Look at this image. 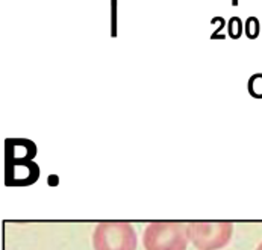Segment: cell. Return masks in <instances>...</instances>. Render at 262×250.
<instances>
[{"label": "cell", "instance_id": "2", "mask_svg": "<svg viewBox=\"0 0 262 250\" xmlns=\"http://www.w3.org/2000/svg\"><path fill=\"white\" fill-rule=\"evenodd\" d=\"M135 229L126 221L99 223L93 234L94 250H137Z\"/></svg>", "mask_w": 262, "mask_h": 250}, {"label": "cell", "instance_id": "4", "mask_svg": "<svg viewBox=\"0 0 262 250\" xmlns=\"http://www.w3.org/2000/svg\"><path fill=\"white\" fill-rule=\"evenodd\" d=\"M244 32H246L247 38H250V39L258 38L259 32H261L259 20H258L256 17H249L247 22H246V25H244Z\"/></svg>", "mask_w": 262, "mask_h": 250}, {"label": "cell", "instance_id": "1", "mask_svg": "<svg viewBox=\"0 0 262 250\" xmlns=\"http://www.w3.org/2000/svg\"><path fill=\"white\" fill-rule=\"evenodd\" d=\"M188 241L187 224L179 221H153L143 235L146 250H187Z\"/></svg>", "mask_w": 262, "mask_h": 250}, {"label": "cell", "instance_id": "3", "mask_svg": "<svg viewBox=\"0 0 262 250\" xmlns=\"http://www.w3.org/2000/svg\"><path fill=\"white\" fill-rule=\"evenodd\" d=\"M187 232L197 250H220L229 244L233 224L230 221H192L187 224Z\"/></svg>", "mask_w": 262, "mask_h": 250}, {"label": "cell", "instance_id": "5", "mask_svg": "<svg viewBox=\"0 0 262 250\" xmlns=\"http://www.w3.org/2000/svg\"><path fill=\"white\" fill-rule=\"evenodd\" d=\"M249 93L255 97V99H262V74H253L249 79Z\"/></svg>", "mask_w": 262, "mask_h": 250}, {"label": "cell", "instance_id": "6", "mask_svg": "<svg viewBox=\"0 0 262 250\" xmlns=\"http://www.w3.org/2000/svg\"><path fill=\"white\" fill-rule=\"evenodd\" d=\"M227 31H229V36L230 38L238 39L239 36L243 35V31H244V26H243L241 18L239 17H232L227 22Z\"/></svg>", "mask_w": 262, "mask_h": 250}, {"label": "cell", "instance_id": "7", "mask_svg": "<svg viewBox=\"0 0 262 250\" xmlns=\"http://www.w3.org/2000/svg\"><path fill=\"white\" fill-rule=\"evenodd\" d=\"M256 250H262V243L259 244V246H258V249H256Z\"/></svg>", "mask_w": 262, "mask_h": 250}, {"label": "cell", "instance_id": "8", "mask_svg": "<svg viewBox=\"0 0 262 250\" xmlns=\"http://www.w3.org/2000/svg\"><path fill=\"white\" fill-rule=\"evenodd\" d=\"M232 3H233V5H238V0H233Z\"/></svg>", "mask_w": 262, "mask_h": 250}]
</instances>
